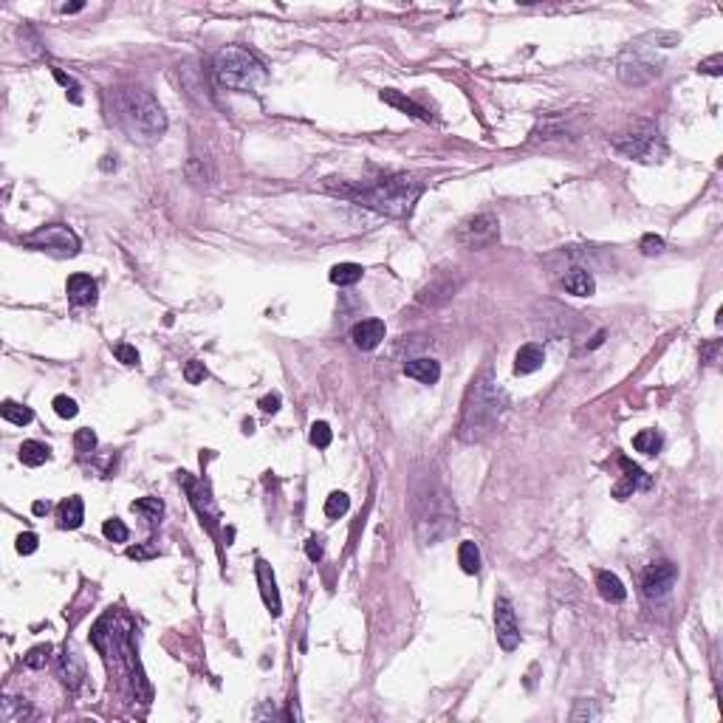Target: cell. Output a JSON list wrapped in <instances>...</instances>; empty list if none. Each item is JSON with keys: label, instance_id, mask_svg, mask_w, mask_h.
Returning a JSON list of instances; mask_svg holds the SVG:
<instances>
[{"label": "cell", "instance_id": "cell-1", "mask_svg": "<svg viewBox=\"0 0 723 723\" xmlns=\"http://www.w3.org/2000/svg\"><path fill=\"white\" fill-rule=\"evenodd\" d=\"M506 404H508V399L497 388V381L492 379V367H483V373L475 376L469 390H466L460 421H458V438L466 444H478L486 435H492Z\"/></svg>", "mask_w": 723, "mask_h": 723}, {"label": "cell", "instance_id": "cell-2", "mask_svg": "<svg viewBox=\"0 0 723 723\" xmlns=\"http://www.w3.org/2000/svg\"><path fill=\"white\" fill-rule=\"evenodd\" d=\"M116 99V119L122 122V127L136 136H144V139H156L164 133L167 127V119H164V110L161 105L156 102V97L144 88H119L113 94Z\"/></svg>", "mask_w": 723, "mask_h": 723}, {"label": "cell", "instance_id": "cell-3", "mask_svg": "<svg viewBox=\"0 0 723 723\" xmlns=\"http://www.w3.org/2000/svg\"><path fill=\"white\" fill-rule=\"evenodd\" d=\"M212 74H215L218 85L235 94H254L266 82L263 63L240 46H226L212 57Z\"/></svg>", "mask_w": 723, "mask_h": 723}, {"label": "cell", "instance_id": "cell-4", "mask_svg": "<svg viewBox=\"0 0 723 723\" xmlns=\"http://www.w3.org/2000/svg\"><path fill=\"white\" fill-rule=\"evenodd\" d=\"M345 195H351L354 201H359L376 212L399 218L413 209L415 198L421 195V181H415L413 176H393V178H381L370 187H362L356 192L345 190Z\"/></svg>", "mask_w": 723, "mask_h": 723}, {"label": "cell", "instance_id": "cell-5", "mask_svg": "<svg viewBox=\"0 0 723 723\" xmlns=\"http://www.w3.org/2000/svg\"><path fill=\"white\" fill-rule=\"evenodd\" d=\"M424 508L418 512V540L424 545H438L444 537H449L455 531V512L447 500V495H427L421 500Z\"/></svg>", "mask_w": 723, "mask_h": 723}, {"label": "cell", "instance_id": "cell-6", "mask_svg": "<svg viewBox=\"0 0 723 723\" xmlns=\"http://www.w3.org/2000/svg\"><path fill=\"white\" fill-rule=\"evenodd\" d=\"M613 150L622 153L624 158L633 161H645V164H656L664 161L667 156V144L658 136V131L647 122H639L630 133H622L619 139H613Z\"/></svg>", "mask_w": 723, "mask_h": 723}, {"label": "cell", "instance_id": "cell-7", "mask_svg": "<svg viewBox=\"0 0 723 723\" xmlns=\"http://www.w3.org/2000/svg\"><path fill=\"white\" fill-rule=\"evenodd\" d=\"M23 243L31 246V249H40V251H51V254H57V258H74V254L79 251V238L63 224L42 226V229L26 235Z\"/></svg>", "mask_w": 723, "mask_h": 723}, {"label": "cell", "instance_id": "cell-8", "mask_svg": "<svg viewBox=\"0 0 723 723\" xmlns=\"http://www.w3.org/2000/svg\"><path fill=\"white\" fill-rule=\"evenodd\" d=\"M497 238H500V221L492 212H481L475 218H466L455 232V240L466 249H489Z\"/></svg>", "mask_w": 723, "mask_h": 723}, {"label": "cell", "instance_id": "cell-9", "mask_svg": "<svg viewBox=\"0 0 723 723\" xmlns=\"http://www.w3.org/2000/svg\"><path fill=\"white\" fill-rule=\"evenodd\" d=\"M495 635H497V645H500L506 653L517 650V645H520L517 613H515L512 602H508L506 597H500V599L495 602Z\"/></svg>", "mask_w": 723, "mask_h": 723}, {"label": "cell", "instance_id": "cell-10", "mask_svg": "<svg viewBox=\"0 0 723 723\" xmlns=\"http://www.w3.org/2000/svg\"><path fill=\"white\" fill-rule=\"evenodd\" d=\"M675 579H678V568L672 565V563H653L647 571H645V576H642V590H645V597H650V599H661V597H667V593L672 590V585H675Z\"/></svg>", "mask_w": 723, "mask_h": 723}, {"label": "cell", "instance_id": "cell-11", "mask_svg": "<svg viewBox=\"0 0 723 723\" xmlns=\"http://www.w3.org/2000/svg\"><path fill=\"white\" fill-rule=\"evenodd\" d=\"M619 76H622L624 85H645V82L658 76V63L630 51L619 60Z\"/></svg>", "mask_w": 723, "mask_h": 723}, {"label": "cell", "instance_id": "cell-12", "mask_svg": "<svg viewBox=\"0 0 723 723\" xmlns=\"http://www.w3.org/2000/svg\"><path fill=\"white\" fill-rule=\"evenodd\" d=\"M254 574H258V585H260V597L269 608L272 616H280L283 613V602H280V590H277V579H274V571L266 560H258L254 563Z\"/></svg>", "mask_w": 723, "mask_h": 723}, {"label": "cell", "instance_id": "cell-13", "mask_svg": "<svg viewBox=\"0 0 723 723\" xmlns=\"http://www.w3.org/2000/svg\"><path fill=\"white\" fill-rule=\"evenodd\" d=\"M388 328L381 319H362L351 328V342L359 348V351H373L381 345V339H385Z\"/></svg>", "mask_w": 723, "mask_h": 723}, {"label": "cell", "instance_id": "cell-14", "mask_svg": "<svg viewBox=\"0 0 723 723\" xmlns=\"http://www.w3.org/2000/svg\"><path fill=\"white\" fill-rule=\"evenodd\" d=\"M65 294L74 306H94L99 297V288H97V280L88 274H71L65 283Z\"/></svg>", "mask_w": 723, "mask_h": 723}, {"label": "cell", "instance_id": "cell-15", "mask_svg": "<svg viewBox=\"0 0 723 723\" xmlns=\"http://www.w3.org/2000/svg\"><path fill=\"white\" fill-rule=\"evenodd\" d=\"M404 376L421 381V385H435L441 379V365L430 356H421V359H410L404 362Z\"/></svg>", "mask_w": 723, "mask_h": 723}, {"label": "cell", "instance_id": "cell-16", "mask_svg": "<svg viewBox=\"0 0 723 723\" xmlns=\"http://www.w3.org/2000/svg\"><path fill=\"white\" fill-rule=\"evenodd\" d=\"M542 362H545V351H542V345L529 342V345H523V348L515 354V373H517V376H529V373L540 370Z\"/></svg>", "mask_w": 723, "mask_h": 723}, {"label": "cell", "instance_id": "cell-17", "mask_svg": "<svg viewBox=\"0 0 723 723\" xmlns=\"http://www.w3.org/2000/svg\"><path fill=\"white\" fill-rule=\"evenodd\" d=\"M455 291H458V283H452V280H447V277H435L427 288L418 294V300L427 303V306H438V303L449 300V297H455Z\"/></svg>", "mask_w": 723, "mask_h": 723}, {"label": "cell", "instance_id": "cell-18", "mask_svg": "<svg viewBox=\"0 0 723 723\" xmlns=\"http://www.w3.org/2000/svg\"><path fill=\"white\" fill-rule=\"evenodd\" d=\"M597 588H599V597L605 602H624L627 599V588L622 585V579L610 571H599L597 574Z\"/></svg>", "mask_w": 723, "mask_h": 723}, {"label": "cell", "instance_id": "cell-19", "mask_svg": "<svg viewBox=\"0 0 723 723\" xmlns=\"http://www.w3.org/2000/svg\"><path fill=\"white\" fill-rule=\"evenodd\" d=\"M563 285H565V291L574 294V297H590L593 291H597V280H593V274L585 272V269H571V272L565 274Z\"/></svg>", "mask_w": 723, "mask_h": 723}, {"label": "cell", "instance_id": "cell-20", "mask_svg": "<svg viewBox=\"0 0 723 723\" xmlns=\"http://www.w3.org/2000/svg\"><path fill=\"white\" fill-rule=\"evenodd\" d=\"M82 520H85V506H82V500H79L76 495H74V497H65V500L60 503V526H63V529H79Z\"/></svg>", "mask_w": 723, "mask_h": 723}, {"label": "cell", "instance_id": "cell-21", "mask_svg": "<svg viewBox=\"0 0 723 723\" xmlns=\"http://www.w3.org/2000/svg\"><path fill=\"white\" fill-rule=\"evenodd\" d=\"M381 102H388V105H393V108H399V110H404V113H410V116H415L421 122L430 119L427 110H424L421 105H415L413 99H407L404 94H399V91H381Z\"/></svg>", "mask_w": 723, "mask_h": 723}, {"label": "cell", "instance_id": "cell-22", "mask_svg": "<svg viewBox=\"0 0 723 723\" xmlns=\"http://www.w3.org/2000/svg\"><path fill=\"white\" fill-rule=\"evenodd\" d=\"M49 458H51V449L42 441H23L20 444V460L26 466H42Z\"/></svg>", "mask_w": 723, "mask_h": 723}, {"label": "cell", "instance_id": "cell-23", "mask_svg": "<svg viewBox=\"0 0 723 723\" xmlns=\"http://www.w3.org/2000/svg\"><path fill=\"white\" fill-rule=\"evenodd\" d=\"M458 563H460L463 574H478V571H481V551H478V545H475L472 540L460 542V548H458Z\"/></svg>", "mask_w": 723, "mask_h": 723}, {"label": "cell", "instance_id": "cell-24", "mask_svg": "<svg viewBox=\"0 0 723 723\" xmlns=\"http://www.w3.org/2000/svg\"><path fill=\"white\" fill-rule=\"evenodd\" d=\"M328 277H331L333 285H354V283L362 280V266L359 263H336Z\"/></svg>", "mask_w": 723, "mask_h": 723}, {"label": "cell", "instance_id": "cell-25", "mask_svg": "<svg viewBox=\"0 0 723 723\" xmlns=\"http://www.w3.org/2000/svg\"><path fill=\"white\" fill-rule=\"evenodd\" d=\"M0 717H3V723H20V720L31 717V709L17 698H3V704H0Z\"/></svg>", "mask_w": 723, "mask_h": 723}, {"label": "cell", "instance_id": "cell-26", "mask_svg": "<svg viewBox=\"0 0 723 723\" xmlns=\"http://www.w3.org/2000/svg\"><path fill=\"white\" fill-rule=\"evenodd\" d=\"M661 435L656 433V430H642V433H635L633 435V447H635V452H645V455H656L658 449H661Z\"/></svg>", "mask_w": 723, "mask_h": 723}, {"label": "cell", "instance_id": "cell-27", "mask_svg": "<svg viewBox=\"0 0 723 723\" xmlns=\"http://www.w3.org/2000/svg\"><path fill=\"white\" fill-rule=\"evenodd\" d=\"M0 415H3L6 421H12V424H20V427L31 424V418H34V413H31L26 404H17V401H3V407H0Z\"/></svg>", "mask_w": 723, "mask_h": 723}, {"label": "cell", "instance_id": "cell-28", "mask_svg": "<svg viewBox=\"0 0 723 723\" xmlns=\"http://www.w3.org/2000/svg\"><path fill=\"white\" fill-rule=\"evenodd\" d=\"M63 675H65V684L79 687V681H82V664L76 661V653H74L71 647H65V653H63Z\"/></svg>", "mask_w": 723, "mask_h": 723}, {"label": "cell", "instance_id": "cell-29", "mask_svg": "<svg viewBox=\"0 0 723 723\" xmlns=\"http://www.w3.org/2000/svg\"><path fill=\"white\" fill-rule=\"evenodd\" d=\"M131 508H133L136 515H144L150 523H156V520L161 517V512H164V503H161L158 497H142V500H133Z\"/></svg>", "mask_w": 723, "mask_h": 723}, {"label": "cell", "instance_id": "cell-30", "mask_svg": "<svg viewBox=\"0 0 723 723\" xmlns=\"http://www.w3.org/2000/svg\"><path fill=\"white\" fill-rule=\"evenodd\" d=\"M348 508H351V497H348L345 492H331V495H328V500H325V515H328L331 520L342 517Z\"/></svg>", "mask_w": 723, "mask_h": 723}, {"label": "cell", "instance_id": "cell-31", "mask_svg": "<svg viewBox=\"0 0 723 723\" xmlns=\"http://www.w3.org/2000/svg\"><path fill=\"white\" fill-rule=\"evenodd\" d=\"M619 463H622V469H624V481H627L633 489H639V486H642V489H647V486H650V478H647V475H645V472H642L635 463H630L627 458H622Z\"/></svg>", "mask_w": 723, "mask_h": 723}, {"label": "cell", "instance_id": "cell-32", "mask_svg": "<svg viewBox=\"0 0 723 723\" xmlns=\"http://www.w3.org/2000/svg\"><path fill=\"white\" fill-rule=\"evenodd\" d=\"M308 438H311V444H314L317 449H328L331 441H333V433H331V427H328L325 421H314V424H311Z\"/></svg>", "mask_w": 723, "mask_h": 723}, {"label": "cell", "instance_id": "cell-33", "mask_svg": "<svg viewBox=\"0 0 723 723\" xmlns=\"http://www.w3.org/2000/svg\"><path fill=\"white\" fill-rule=\"evenodd\" d=\"M102 534H105L108 540H113V542H127V537H131V531H127V526H124L119 517H110V520H105V526H102Z\"/></svg>", "mask_w": 723, "mask_h": 723}, {"label": "cell", "instance_id": "cell-34", "mask_svg": "<svg viewBox=\"0 0 723 723\" xmlns=\"http://www.w3.org/2000/svg\"><path fill=\"white\" fill-rule=\"evenodd\" d=\"M49 656H51V645H37V647H31L28 653H26V667H31V670H40V667H46V661H49Z\"/></svg>", "mask_w": 723, "mask_h": 723}, {"label": "cell", "instance_id": "cell-35", "mask_svg": "<svg viewBox=\"0 0 723 723\" xmlns=\"http://www.w3.org/2000/svg\"><path fill=\"white\" fill-rule=\"evenodd\" d=\"M74 444H76V449H79L82 455H88V452H94V449H97V433H94V430H88V427H82V430H76V435H74Z\"/></svg>", "mask_w": 723, "mask_h": 723}, {"label": "cell", "instance_id": "cell-36", "mask_svg": "<svg viewBox=\"0 0 723 723\" xmlns=\"http://www.w3.org/2000/svg\"><path fill=\"white\" fill-rule=\"evenodd\" d=\"M51 407H54V413H57L60 418H74V415L79 413L76 401H74V399H68V396H54Z\"/></svg>", "mask_w": 723, "mask_h": 723}, {"label": "cell", "instance_id": "cell-37", "mask_svg": "<svg viewBox=\"0 0 723 723\" xmlns=\"http://www.w3.org/2000/svg\"><path fill=\"white\" fill-rule=\"evenodd\" d=\"M184 379L190 381V385H201V381L206 379V367H203V362H198V359H190V362H187V367H184Z\"/></svg>", "mask_w": 723, "mask_h": 723}, {"label": "cell", "instance_id": "cell-38", "mask_svg": "<svg viewBox=\"0 0 723 723\" xmlns=\"http://www.w3.org/2000/svg\"><path fill=\"white\" fill-rule=\"evenodd\" d=\"M37 545H40V537L34 534V531H23L20 537H17V554H34L37 551Z\"/></svg>", "mask_w": 723, "mask_h": 723}, {"label": "cell", "instance_id": "cell-39", "mask_svg": "<svg viewBox=\"0 0 723 723\" xmlns=\"http://www.w3.org/2000/svg\"><path fill=\"white\" fill-rule=\"evenodd\" d=\"M639 249H642V254H647V258H653V254H661V251H664V238H658V235H645L642 243H639Z\"/></svg>", "mask_w": 723, "mask_h": 723}, {"label": "cell", "instance_id": "cell-40", "mask_svg": "<svg viewBox=\"0 0 723 723\" xmlns=\"http://www.w3.org/2000/svg\"><path fill=\"white\" fill-rule=\"evenodd\" d=\"M113 354H116V359H119L122 365H139V351H136L133 345L119 342V345L113 348Z\"/></svg>", "mask_w": 723, "mask_h": 723}, {"label": "cell", "instance_id": "cell-41", "mask_svg": "<svg viewBox=\"0 0 723 723\" xmlns=\"http://www.w3.org/2000/svg\"><path fill=\"white\" fill-rule=\"evenodd\" d=\"M127 557H131V560H153V557H158V548H153V545H131V548H127Z\"/></svg>", "mask_w": 723, "mask_h": 723}, {"label": "cell", "instance_id": "cell-42", "mask_svg": "<svg viewBox=\"0 0 723 723\" xmlns=\"http://www.w3.org/2000/svg\"><path fill=\"white\" fill-rule=\"evenodd\" d=\"M593 720V717H599V709H593L588 701H576V709L571 712V720Z\"/></svg>", "mask_w": 723, "mask_h": 723}, {"label": "cell", "instance_id": "cell-43", "mask_svg": "<svg viewBox=\"0 0 723 723\" xmlns=\"http://www.w3.org/2000/svg\"><path fill=\"white\" fill-rule=\"evenodd\" d=\"M720 65H723V57H720V54H715V57H709V60H704V63L698 65V71H701V74L720 76V74H723V68H720Z\"/></svg>", "mask_w": 723, "mask_h": 723}, {"label": "cell", "instance_id": "cell-44", "mask_svg": "<svg viewBox=\"0 0 723 723\" xmlns=\"http://www.w3.org/2000/svg\"><path fill=\"white\" fill-rule=\"evenodd\" d=\"M306 554H308V560H322V540L319 537H311L308 542H306Z\"/></svg>", "mask_w": 723, "mask_h": 723}, {"label": "cell", "instance_id": "cell-45", "mask_svg": "<svg viewBox=\"0 0 723 723\" xmlns=\"http://www.w3.org/2000/svg\"><path fill=\"white\" fill-rule=\"evenodd\" d=\"M280 401H283L280 393H269V396L260 399V410H263V413H277V410H280Z\"/></svg>", "mask_w": 723, "mask_h": 723}, {"label": "cell", "instance_id": "cell-46", "mask_svg": "<svg viewBox=\"0 0 723 723\" xmlns=\"http://www.w3.org/2000/svg\"><path fill=\"white\" fill-rule=\"evenodd\" d=\"M602 339H605V331H597V336H593V339H590V342H588L585 348H588V351H593V348H599V345H602Z\"/></svg>", "mask_w": 723, "mask_h": 723}, {"label": "cell", "instance_id": "cell-47", "mask_svg": "<svg viewBox=\"0 0 723 723\" xmlns=\"http://www.w3.org/2000/svg\"><path fill=\"white\" fill-rule=\"evenodd\" d=\"M54 76H57V79H60V82H63V85H65V88H74V91H76V82H74V79H71V76H65V74H63V71H54Z\"/></svg>", "mask_w": 723, "mask_h": 723}, {"label": "cell", "instance_id": "cell-48", "mask_svg": "<svg viewBox=\"0 0 723 723\" xmlns=\"http://www.w3.org/2000/svg\"><path fill=\"white\" fill-rule=\"evenodd\" d=\"M49 508H51L49 503H42V500H37V503L31 506V512H34V515H49Z\"/></svg>", "mask_w": 723, "mask_h": 723}, {"label": "cell", "instance_id": "cell-49", "mask_svg": "<svg viewBox=\"0 0 723 723\" xmlns=\"http://www.w3.org/2000/svg\"><path fill=\"white\" fill-rule=\"evenodd\" d=\"M85 9V3H71V6H63V12L65 15H74V12H82Z\"/></svg>", "mask_w": 723, "mask_h": 723}, {"label": "cell", "instance_id": "cell-50", "mask_svg": "<svg viewBox=\"0 0 723 723\" xmlns=\"http://www.w3.org/2000/svg\"><path fill=\"white\" fill-rule=\"evenodd\" d=\"M243 433H249V435L254 433V424H251V421H243Z\"/></svg>", "mask_w": 723, "mask_h": 723}]
</instances>
